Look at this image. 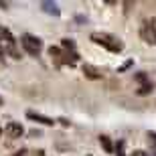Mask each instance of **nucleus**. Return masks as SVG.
I'll use <instances>...</instances> for the list:
<instances>
[{
  "label": "nucleus",
  "instance_id": "obj_1",
  "mask_svg": "<svg viewBox=\"0 0 156 156\" xmlns=\"http://www.w3.org/2000/svg\"><path fill=\"white\" fill-rule=\"evenodd\" d=\"M89 39H91L95 45H101L104 49H108V51H112V53H122V49H124V43H122L118 37L110 35V33L93 30L91 35H89Z\"/></svg>",
  "mask_w": 156,
  "mask_h": 156
},
{
  "label": "nucleus",
  "instance_id": "obj_2",
  "mask_svg": "<svg viewBox=\"0 0 156 156\" xmlns=\"http://www.w3.org/2000/svg\"><path fill=\"white\" fill-rule=\"evenodd\" d=\"M20 45H23V49L29 55H39L41 49H43V43H41L39 37L30 35V33H24L23 37H20Z\"/></svg>",
  "mask_w": 156,
  "mask_h": 156
},
{
  "label": "nucleus",
  "instance_id": "obj_3",
  "mask_svg": "<svg viewBox=\"0 0 156 156\" xmlns=\"http://www.w3.org/2000/svg\"><path fill=\"white\" fill-rule=\"evenodd\" d=\"M0 47L4 49V51H8L12 55V57H16V41H14V37H12V33L8 29H4V27H0Z\"/></svg>",
  "mask_w": 156,
  "mask_h": 156
},
{
  "label": "nucleus",
  "instance_id": "obj_4",
  "mask_svg": "<svg viewBox=\"0 0 156 156\" xmlns=\"http://www.w3.org/2000/svg\"><path fill=\"white\" fill-rule=\"evenodd\" d=\"M140 37L144 43L148 45H156V27L150 23V20H144L142 27H140Z\"/></svg>",
  "mask_w": 156,
  "mask_h": 156
},
{
  "label": "nucleus",
  "instance_id": "obj_5",
  "mask_svg": "<svg viewBox=\"0 0 156 156\" xmlns=\"http://www.w3.org/2000/svg\"><path fill=\"white\" fill-rule=\"evenodd\" d=\"M49 55H51V59L55 61L57 65H63V63H69V65H73L75 63V59H77V55H73V57H67V53H63L59 47H51L49 49Z\"/></svg>",
  "mask_w": 156,
  "mask_h": 156
},
{
  "label": "nucleus",
  "instance_id": "obj_6",
  "mask_svg": "<svg viewBox=\"0 0 156 156\" xmlns=\"http://www.w3.org/2000/svg\"><path fill=\"white\" fill-rule=\"evenodd\" d=\"M4 132H6V136H8V138H20V136L24 134V128L20 126L18 122H10V124H6Z\"/></svg>",
  "mask_w": 156,
  "mask_h": 156
},
{
  "label": "nucleus",
  "instance_id": "obj_7",
  "mask_svg": "<svg viewBox=\"0 0 156 156\" xmlns=\"http://www.w3.org/2000/svg\"><path fill=\"white\" fill-rule=\"evenodd\" d=\"M27 118H29V120L39 122V124H43V126H53V124H55V122H53V118L41 116V114H35V112H27Z\"/></svg>",
  "mask_w": 156,
  "mask_h": 156
},
{
  "label": "nucleus",
  "instance_id": "obj_8",
  "mask_svg": "<svg viewBox=\"0 0 156 156\" xmlns=\"http://www.w3.org/2000/svg\"><path fill=\"white\" fill-rule=\"evenodd\" d=\"M83 73H85L89 79H99V77H101V73H99L95 67H91V65H83Z\"/></svg>",
  "mask_w": 156,
  "mask_h": 156
},
{
  "label": "nucleus",
  "instance_id": "obj_9",
  "mask_svg": "<svg viewBox=\"0 0 156 156\" xmlns=\"http://www.w3.org/2000/svg\"><path fill=\"white\" fill-rule=\"evenodd\" d=\"M99 144L104 146V150L108 152V154H112V152H114V144H112V140L108 138V136H104V134L99 136Z\"/></svg>",
  "mask_w": 156,
  "mask_h": 156
},
{
  "label": "nucleus",
  "instance_id": "obj_10",
  "mask_svg": "<svg viewBox=\"0 0 156 156\" xmlns=\"http://www.w3.org/2000/svg\"><path fill=\"white\" fill-rule=\"evenodd\" d=\"M43 8H45V12H53V14H59L57 4H51V2H43Z\"/></svg>",
  "mask_w": 156,
  "mask_h": 156
},
{
  "label": "nucleus",
  "instance_id": "obj_11",
  "mask_svg": "<svg viewBox=\"0 0 156 156\" xmlns=\"http://www.w3.org/2000/svg\"><path fill=\"white\" fill-rule=\"evenodd\" d=\"M136 81H138V83H142V87L150 83V81H148V77H146V73H138V75H136Z\"/></svg>",
  "mask_w": 156,
  "mask_h": 156
},
{
  "label": "nucleus",
  "instance_id": "obj_12",
  "mask_svg": "<svg viewBox=\"0 0 156 156\" xmlns=\"http://www.w3.org/2000/svg\"><path fill=\"white\" fill-rule=\"evenodd\" d=\"M61 47H63V49H71V51L75 49V45H73V41H71V39H63V43H61Z\"/></svg>",
  "mask_w": 156,
  "mask_h": 156
},
{
  "label": "nucleus",
  "instance_id": "obj_13",
  "mask_svg": "<svg viewBox=\"0 0 156 156\" xmlns=\"http://www.w3.org/2000/svg\"><path fill=\"white\" fill-rule=\"evenodd\" d=\"M148 142H150V146L156 150V132H148Z\"/></svg>",
  "mask_w": 156,
  "mask_h": 156
},
{
  "label": "nucleus",
  "instance_id": "obj_14",
  "mask_svg": "<svg viewBox=\"0 0 156 156\" xmlns=\"http://www.w3.org/2000/svg\"><path fill=\"white\" fill-rule=\"evenodd\" d=\"M152 91V83H148V85H144V87H140V95H144V93H150Z\"/></svg>",
  "mask_w": 156,
  "mask_h": 156
},
{
  "label": "nucleus",
  "instance_id": "obj_15",
  "mask_svg": "<svg viewBox=\"0 0 156 156\" xmlns=\"http://www.w3.org/2000/svg\"><path fill=\"white\" fill-rule=\"evenodd\" d=\"M132 156H150V154H148L146 150H134V152H132Z\"/></svg>",
  "mask_w": 156,
  "mask_h": 156
},
{
  "label": "nucleus",
  "instance_id": "obj_16",
  "mask_svg": "<svg viewBox=\"0 0 156 156\" xmlns=\"http://www.w3.org/2000/svg\"><path fill=\"white\" fill-rule=\"evenodd\" d=\"M24 154H27L24 150H18V152H14V156H24Z\"/></svg>",
  "mask_w": 156,
  "mask_h": 156
},
{
  "label": "nucleus",
  "instance_id": "obj_17",
  "mask_svg": "<svg viewBox=\"0 0 156 156\" xmlns=\"http://www.w3.org/2000/svg\"><path fill=\"white\" fill-rule=\"evenodd\" d=\"M4 53H6V51L2 49V47H0V61H2V57H4Z\"/></svg>",
  "mask_w": 156,
  "mask_h": 156
},
{
  "label": "nucleus",
  "instance_id": "obj_18",
  "mask_svg": "<svg viewBox=\"0 0 156 156\" xmlns=\"http://www.w3.org/2000/svg\"><path fill=\"white\" fill-rule=\"evenodd\" d=\"M35 156H45V152H43V150H37V152H35Z\"/></svg>",
  "mask_w": 156,
  "mask_h": 156
},
{
  "label": "nucleus",
  "instance_id": "obj_19",
  "mask_svg": "<svg viewBox=\"0 0 156 156\" xmlns=\"http://www.w3.org/2000/svg\"><path fill=\"white\" fill-rule=\"evenodd\" d=\"M0 104H2V98H0Z\"/></svg>",
  "mask_w": 156,
  "mask_h": 156
},
{
  "label": "nucleus",
  "instance_id": "obj_20",
  "mask_svg": "<svg viewBox=\"0 0 156 156\" xmlns=\"http://www.w3.org/2000/svg\"><path fill=\"white\" fill-rule=\"evenodd\" d=\"M0 134H2V130H0Z\"/></svg>",
  "mask_w": 156,
  "mask_h": 156
}]
</instances>
